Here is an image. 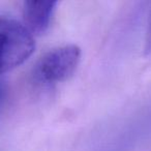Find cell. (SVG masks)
I'll return each instance as SVG.
<instances>
[{"label": "cell", "instance_id": "cell-4", "mask_svg": "<svg viewBox=\"0 0 151 151\" xmlns=\"http://www.w3.org/2000/svg\"><path fill=\"white\" fill-rule=\"evenodd\" d=\"M145 52H146V54L151 53V15L150 18H149L148 29H147L146 40H145Z\"/></svg>", "mask_w": 151, "mask_h": 151}, {"label": "cell", "instance_id": "cell-1", "mask_svg": "<svg viewBox=\"0 0 151 151\" xmlns=\"http://www.w3.org/2000/svg\"><path fill=\"white\" fill-rule=\"evenodd\" d=\"M34 49L33 35L25 25L0 17V75L25 62Z\"/></svg>", "mask_w": 151, "mask_h": 151}, {"label": "cell", "instance_id": "cell-3", "mask_svg": "<svg viewBox=\"0 0 151 151\" xmlns=\"http://www.w3.org/2000/svg\"><path fill=\"white\" fill-rule=\"evenodd\" d=\"M56 1H26L23 6L25 26L32 34L48 30L56 7Z\"/></svg>", "mask_w": 151, "mask_h": 151}, {"label": "cell", "instance_id": "cell-2", "mask_svg": "<svg viewBox=\"0 0 151 151\" xmlns=\"http://www.w3.org/2000/svg\"><path fill=\"white\" fill-rule=\"evenodd\" d=\"M81 59V50L76 45H67L49 51L38 61L36 73L42 81L58 83L75 73Z\"/></svg>", "mask_w": 151, "mask_h": 151}]
</instances>
